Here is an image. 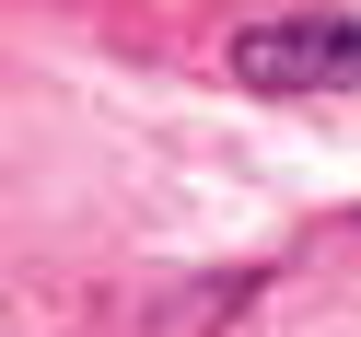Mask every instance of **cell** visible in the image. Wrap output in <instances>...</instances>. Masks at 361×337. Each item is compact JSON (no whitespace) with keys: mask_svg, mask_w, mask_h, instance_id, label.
I'll return each mask as SVG.
<instances>
[{"mask_svg":"<svg viewBox=\"0 0 361 337\" xmlns=\"http://www.w3.org/2000/svg\"><path fill=\"white\" fill-rule=\"evenodd\" d=\"M233 82L245 94H361V24H338V12L245 24L233 35Z\"/></svg>","mask_w":361,"mask_h":337,"instance_id":"6da1fadb","label":"cell"}]
</instances>
